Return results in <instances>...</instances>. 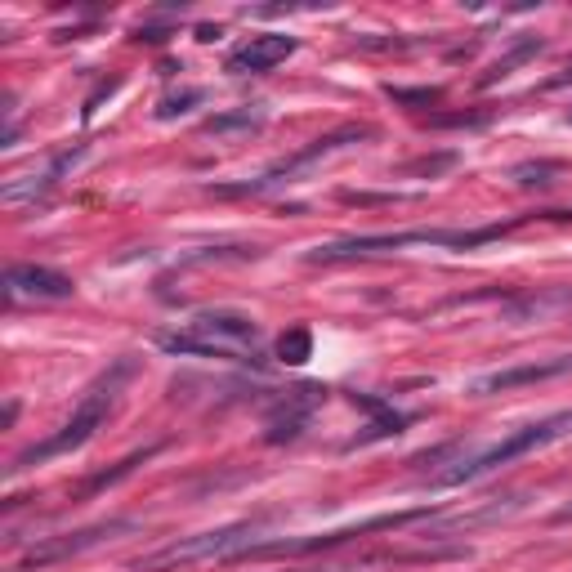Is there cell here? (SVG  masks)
<instances>
[{
  "mask_svg": "<svg viewBox=\"0 0 572 572\" xmlns=\"http://www.w3.org/2000/svg\"><path fill=\"white\" fill-rule=\"evenodd\" d=\"M157 349L175 358H224V362H255L260 367V327L246 313L206 309L193 313L184 331H157Z\"/></svg>",
  "mask_w": 572,
  "mask_h": 572,
  "instance_id": "cell-1",
  "label": "cell"
},
{
  "mask_svg": "<svg viewBox=\"0 0 572 572\" xmlns=\"http://www.w3.org/2000/svg\"><path fill=\"white\" fill-rule=\"evenodd\" d=\"M135 376V358H121V362H112L108 371H103L99 380H94L90 389L81 394V403H76V412L68 416V421L59 425V434H50L45 443H32L27 452H18L14 456V465L9 470H32V465H41V461H50V456H63V452H76V447H85L94 434H99V425L108 421V412H112V403H117V394H121V385Z\"/></svg>",
  "mask_w": 572,
  "mask_h": 572,
  "instance_id": "cell-2",
  "label": "cell"
},
{
  "mask_svg": "<svg viewBox=\"0 0 572 572\" xmlns=\"http://www.w3.org/2000/svg\"><path fill=\"white\" fill-rule=\"evenodd\" d=\"M537 215H519L505 219V224H483V228H416V233H362V237H345V242L318 246L309 260H358V255H376V251H403V246H452V251H474V246H488L497 237L514 233L519 224H528Z\"/></svg>",
  "mask_w": 572,
  "mask_h": 572,
  "instance_id": "cell-3",
  "label": "cell"
},
{
  "mask_svg": "<svg viewBox=\"0 0 572 572\" xmlns=\"http://www.w3.org/2000/svg\"><path fill=\"white\" fill-rule=\"evenodd\" d=\"M564 434H572V412L546 416V421H537V425H523V429H514L510 438H501V443H492V447H483V452L456 461L452 470L434 474V488H461V483H474V479H483V474L501 470V465L519 461V456L537 452V447L555 443V438H564Z\"/></svg>",
  "mask_w": 572,
  "mask_h": 572,
  "instance_id": "cell-4",
  "label": "cell"
},
{
  "mask_svg": "<svg viewBox=\"0 0 572 572\" xmlns=\"http://www.w3.org/2000/svg\"><path fill=\"white\" fill-rule=\"evenodd\" d=\"M255 537H260V523H228V528L170 541V546L143 555L139 564H130V572H170L188 564H211V559H242L255 546Z\"/></svg>",
  "mask_w": 572,
  "mask_h": 572,
  "instance_id": "cell-5",
  "label": "cell"
},
{
  "mask_svg": "<svg viewBox=\"0 0 572 572\" xmlns=\"http://www.w3.org/2000/svg\"><path fill=\"white\" fill-rule=\"evenodd\" d=\"M371 135H376L371 126H340V130H331V135L313 139L309 148L291 152V157L278 161L273 170H264V175L242 179V184H215V188H211V197H260V193H273V188H282V184H295V179H300L304 170L313 166V161L331 157V152L349 148V143H362V139H371Z\"/></svg>",
  "mask_w": 572,
  "mask_h": 572,
  "instance_id": "cell-6",
  "label": "cell"
},
{
  "mask_svg": "<svg viewBox=\"0 0 572 572\" xmlns=\"http://www.w3.org/2000/svg\"><path fill=\"white\" fill-rule=\"evenodd\" d=\"M429 505H416V510H403V514H380V519H367V523H354V528H340V532H318V537H282V541H255L242 559H295V555H313V550H336L345 541H358V537H371V532H394V528H407V523H421L429 519Z\"/></svg>",
  "mask_w": 572,
  "mask_h": 572,
  "instance_id": "cell-7",
  "label": "cell"
},
{
  "mask_svg": "<svg viewBox=\"0 0 572 572\" xmlns=\"http://www.w3.org/2000/svg\"><path fill=\"white\" fill-rule=\"evenodd\" d=\"M130 528H135V519H112V523H94V528L68 532V537H45V541H36V546L23 555V564H18V572L50 568V564H59V559L85 555V550L103 546V541H108V537H117V532H130Z\"/></svg>",
  "mask_w": 572,
  "mask_h": 572,
  "instance_id": "cell-8",
  "label": "cell"
},
{
  "mask_svg": "<svg viewBox=\"0 0 572 572\" xmlns=\"http://www.w3.org/2000/svg\"><path fill=\"white\" fill-rule=\"evenodd\" d=\"M76 282L45 264H9L5 269V304L18 300H72Z\"/></svg>",
  "mask_w": 572,
  "mask_h": 572,
  "instance_id": "cell-9",
  "label": "cell"
},
{
  "mask_svg": "<svg viewBox=\"0 0 572 572\" xmlns=\"http://www.w3.org/2000/svg\"><path fill=\"white\" fill-rule=\"evenodd\" d=\"M322 394H327L322 385L286 389V398H278V407H273L269 421H264V438H269V443H291V438H300L304 425H309V416H313V407L322 403Z\"/></svg>",
  "mask_w": 572,
  "mask_h": 572,
  "instance_id": "cell-10",
  "label": "cell"
},
{
  "mask_svg": "<svg viewBox=\"0 0 572 572\" xmlns=\"http://www.w3.org/2000/svg\"><path fill=\"white\" fill-rule=\"evenodd\" d=\"M295 36H282V32H264V36H251L246 45H237L233 54H228L224 68L233 76H255V72H269L278 68V63H286L295 54Z\"/></svg>",
  "mask_w": 572,
  "mask_h": 572,
  "instance_id": "cell-11",
  "label": "cell"
},
{
  "mask_svg": "<svg viewBox=\"0 0 572 572\" xmlns=\"http://www.w3.org/2000/svg\"><path fill=\"white\" fill-rule=\"evenodd\" d=\"M572 371V354L564 358H546V362H523V367H505V371H492V376H479L470 385L474 398H488V394H505L514 385H537V380H555Z\"/></svg>",
  "mask_w": 572,
  "mask_h": 572,
  "instance_id": "cell-12",
  "label": "cell"
},
{
  "mask_svg": "<svg viewBox=\"0 0 572 572\" xmlns=\"http://www.w3.org/2000/svg\"><path fill=\"white\" fill-rule=\"evenodd\" d=\"M349 398H354V407H362V412L376 416V421L367 425V434H358L349 447H358V443H376V438H389V434H403L407 421H412V416L394 412V407H389L385 398H371V394H349Z\"/></svg>",
  "mask_w": 572,
  "mask_h": 572,
  "instance_id": "cell-13",
  "label": "cell"
},
{
  "mask_svg": "<svg viewBox=\"0 0 572 572\" xmlns=\"http://www.w3.org/2000/svg\"><path fill=\"white\" fill-rule=\"evenodd\" d=\"M206 135L215 139H228V135H255V130H264V112L255 108H237V112H215V117H206Z\"/></svg>",
  "mask_w": 572,
  "mask_h": 572,
  "instance_id": "cell-14",
  "label": "cell"
},
{
  "mask_svg": "<svg viewBox=\"0 0 572 572\" xmlns=\"http://www.w3.org/2000/svg\"><path fill=\"white\" fill-rule=\"evenodd\" d=\"M559 175H564V161H523V166L510 170V179L519 188H550L559 184Z\"/></svg>",
  "mask_w": 572,
  "mask_h": 572,
  "instance_id": "cell-15",
  "label": "cell"
},
{
  "mask_svg": "<svg viewBox=\"0 0 572 572\" xmlns=\"http://www.w3.org/2000/svg\"><path fill=\"white\" fill-rule=\"evenodd\" d=\"M157 452V447H143V452H135V456H126V461L117 465V470H108V474H94L90 483H85L81 492H76V497H94V492H103V488H112V483H121V479H130V474L139 470L143 461H148V456Z\"/></svg>",
  "mask_w": 572,
  "mask_h": 572,
  "instance_id": "cell-16",
  "label": "cell"
},
{
  "mask_svg": "<svg viewBox=\"0 0 572 572\" xmlns=\"http://www.w3.org/2000/svg\"><path fill=\"white\" fill-rule=\"evenodd\" d=\"M309 354H313L309 327H291V331H282V336H278V358H282V362L300 367V362H309Z\"/></svg>",
  "mask_w": 572,
  "mask_h": 572,
  "instance_id": "cell-17",
  "label": "cell"
},
{
  "mask_svg": "<svg viewBox=\"0 0 572 572\" xmlns=\"http://www.w3.org/2000/svg\"><path fill=\"white\" fill-rule=\"evenodd\" d=\"M541 50H546V45H541L537 36H532V41H523L519 50H510V54H505V59L492 63V72L483 76V85H492V81H501V76H510V68H519L523 59H532V54H541Z\"/></svg>",
  "mask_w": 572,
  "mask_h": 572,
  "instance_id": "cell-18",
  "label": "cell"
},
{
  "mask_svg": "<svg viewBox=\"0 0 572 572\" xmlns=\"http://www.w3.org/2000/svg\"><path fill=\"white\" fill-rule=\"evenodd\" d=\"M385 94L394 103H407V108H429V103L443 99V90H434V85H425V90H398V85H385Z\"/></svg>",
  "mask_w": 572,
  "mask_h": 572,
  "instance_id": "cell-19",
  "label": "cell"
},
{
  "mask_svg": "<svg viewBox=\"0 0 572 572\" xmlns=\"http://www.w3.org/2000/svg\"><path fill=\"white\" fill-rule=\"evenodd\" d=\"M193 103H202V90H184V94H170V99H161V108H157V117L161 121H170V117H184Z\"/></svg>",
  "mask_w": 572,
  "mask_h": 572,
  "instance_id": "cell-20",
  "label": "cell"
},
{
  "mask_svg": "<svg viewBox=\"0 0 572 572\" xmlns=\"http://www.w3.org/2000/svg\"><path fill=\"white\" fill-rule=\"evenodd\" d=\"M483 121H488V112H452V117L438 112V117H429V126L443 130V126H483Z\"/></svg>",
  "mask_w": 572,
  "mask_h": 572,
  "instance_id": "cell-21",
  "label": "cell"
},
{
  "mask_svg": "<svg viewBox=\"0 0 572 572\" xmlns=\"http://www.w3.org/2000/svg\"><path fill=\"white\" fill-rule=\"evenodd\" d=\"M456 161V152H443V157H434V161H412V166H407V175H438V170H447Z\"/></svg>",
  "mask_w": 572,
  "mask_h": 572,
  "instance_id": "cell-22",
  "label": "cell"
},
{
  "mask_svg": "<svg viewBox=\"0 0 572 572\" xmlns=\"http://www.w3.org/2000/svg\"><path fill=\"white\" fill-rule=\"evenodd\" d=\"M215 36H219V27H197V41H206V45H211Z\"/></svg>",
  "mask_w": 572,
  "mask_h": 572,
  "instance_id": "cell-23",
  "label": "cell"
}]
</instances>
